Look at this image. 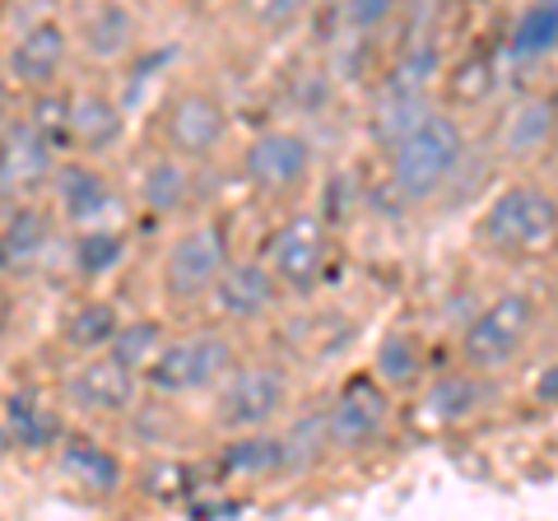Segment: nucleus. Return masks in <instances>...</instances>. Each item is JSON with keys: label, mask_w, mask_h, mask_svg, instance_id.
Segmentation results:
<instances>
[{"label": "nucleus", "mask_w": 558, "mask_h": 521, "mask_svg": "<svg viewBox=\"0 0 558 521\" xmlns=\"http://www.w3.org/2000/svg\"><path fill=\"white\" fill-rule=\"evenodd\" d=\"M465 126L451 112H428L414 126L387 145V178L391 191L410 205L433 201L438 191L457 178V168L465 159Z\"/></svg>", "instance_id": "nucleus-1"}, {"label": "nucleus", "mask_w": 558, "mask_h": 521, "mask_svg": "<svg viewBox=\"0 0 558 521\" xmlns=\"http://www.w3.org/2000/svg\"><path fill=\"white\" fill-rule=\"evenodd\" d=\"M480 247L502 260H526L554 247L558 238V196L539 182H512L484 205L475 223Z\"/></svg>", "instance_id": "nucleus-2"}, {"label": "nucleus", "mask_w": 558, "mask_h": 521, "mask_svg": "<svg viewBox=\"0 0 558 521\" xmlns=\"http://www.w3.org/2000/svg\"><path fill=\"white\" fill-rule=\"evenodd\" d=\"M535 322H539V312L526 289H508L498 299H488L465 322V331L457 340L461 368L484 373V377H498L502 368H512L526 354V344L535 340Z\"/></svg>", "instance_id": "nucleus-3"}, {"label": "nucleus", "mask_w": 558, "mask_h": 521, "mask_svg": "<svg viewBox=\"0 0 558 521\" xmlns=\"http://www.w3.org/2000/svg\"><path fill=\"white\" fill-rule=\"evenodd\" d=\"M233 368H238L233 340L209 326V331L168 340L159 359L145 368V387L154 396H196V391H215Z\"/></svg>", "instance_id": "nucleus-4"}, {"label": "nucleus", "mask_w": 558, "mask_h": 521, "mask_svg": "<svg viewBox=\"0 0 558 521\" xmlns=\"http://www.w3.org/2000/svg\"><path fill=\"white\" fill-rule=\"evenodd\" d=\"M229 238H223L219 223H191L178 238L168 242L163 266H159V289L163 303L172 307H196L209 303L223 266H229Z\"/></svg>", "instance_id": "nucleus-5"}, {"label": "nucleus", "mask_w": 558, "mask_h": 521, "mask_svg": "<svg viewBox=\"0 0 558 521\" xmlns=\"http://www.w3.org/2000/svg\"><path fill=\"white\" fill-rule=\"evenodd\" d=\"M289 410V377L275 363H238L215 387V424L223 433H256L270 428Z\"/></svg>", "instance_id": "nucleus-6"}, {"label": "nucleus", "mask_w": 558, "mask_h": 521, "mask_svg": "<svg viewBox=\"0 0 558 521\" xmlns=\"http://www.w3.org/2000/svg\"><path fill=\"white\" fill-rule=\"evenodd\" d=\"M229 141V108L209 89H178L159 112V145L186 163L215 159Z\"/></svg>", "instance_id": "nucleus-7"}, {"label": "nucleus", "mask_w": 558, "mask_h": 521, "mask_svg": "<svg viewBox=\"0 0 558 521\" xmlns=\"http://www.w3.org/2000/svg\"><path fill=\"white\" fill-rule=\"evenodd\" d=\"M266 260H270L275 280L284 284V293L312 299L330 266V233H326L322 215H293L279 223L266 242Z\"/></svg>", "instance_id": "nucleus-8"}, {"label": "nucleus", "mask_w": 558, "mask_h": 521, "mask_svg": "<svg viewBox=\"0 0 558 521\" xmlns=\"http://www.w3.org/2000/svg\"><path fill=\"white\" fill-rule=\"evenodd\" d=\"M242 178L256 196H293V191H303L307 178H312V145L307 135L299 131H284V126H270V131H256L247 145H242Z\"/></svg>", "instance_id": "nucleus-9"}, {"label": "nucleus", "mask_w": 558, "mask_h": 521, "mask_svg": "<svg viewBox=\"0 0 558 521\" xmlns=\"http://www.w3.org/2000/svg\"><path fill=\"white\" fill-rule=\"evenodd\" d=\"M391 420V396L387 381L377 373L373 377H349L336 391V401L326 405V443L340 457H354V451H368Z\"/></svg>", "instance_id": "nucleus-10"}, {"label": "nucleus", "mask_w": 558, "mask_h": 521, "mask_svg": "<svg viewBox=\"0 0 558 521\" xmlns=\"http://www.w3.org/2000/svg\"><path fill=\"white\" fill-rule=\"evenodd\" d=\"M140 377L135 368H126L117 354H80V363L65 373L61 381V401L75 414H94V420H117L126 414L140 396Z\"/></svg>", "instance_id": "nucleus-11"}, {"label": "nucleus", "mask_w": 558, "mask_h": 521, "mask_svg": "<svg viewBox=\"0 0 558 521\" xmlns=\"http://www.w3.org/2000/svg\"><path fill=\"white\" fill-rule=\"evenodd\" d=\"M0 141H5L0 145V182H5L0 191H5V201H33L38 191L51 186L61 154L43 141L28 117H5Z\"/></svg>", "instance_id": "nucleus-12"}, {"label": "nucleus", "mask_w": 558, "mask_h": 521, "mask_svg": "<svg viewBox=\"0 0 558 521\" xmlns=\"http://www.w3.org/2000/svg\"><path fill=\"white\" fill-rule=\"evenodd\" d=\"M70 57V28L61 20H33L20 28V38L5 47V80L28 94L57 89Z\"/></svg>", "instance_id": "nucleus-13"}, {"label": "nucleus", "mask_w": 558, "mask_h": 521, "mask_svg": "<svg viewBox=\"0 0 558 521\" xmlns=\"http://www.w3.org/2000/svg\"><path fill=\"white\" fill-rule=\"evenodd\" d=\"M51 210L65 229H94V223H108V215L117 210V191L108 182V172L94 168V159H61L57 178H51Z\"/></svg>", "instance_id": "nucleus-14"}, {"label": "nucleus", "mask_w": 558, "mask_h": 521, "mask_svg": "<svg viewBox=\"0 0 558 521\" xmlns=\"http://www.w3.org/2000/svg\"><path fill=\"white\" fill-rule=\"evenodd\" d=\"M279 293H284V284L275 280L270 260L247 256V260H229V266H223L215 293H209V307L233 326H252L279 307Z\"/></svg>", "instance_id": "nucleus-15"}, {"label": "nucleus", "mask_w": 558, "mask_h": 521, "mask_svg": "<svg viewBox=\"0 0 558 521\" xmlns=\"http://www.w3.org/2000/svg\"><path fill=\"white\" fill-rule=\"evenodd\" d=\"M51 461H57L61 484H70V489L84 498L102 502V498H117L126 489V461H121L112 447L89 438V433H65L57 451H51Z\"/></svg>", "instance_id": "nucleus-16"}, {"label": "nucleus", "mask_w": 558, "mask_h": 521, "mask_svg": "<svg viewBox=\"0 0 558 521\" xmlns=\"http://www.w3.org/2000/svg\"><path fill=\"white\" fill-rule=\"evenodd\" d=\"M65 438L57 405L38 391H10L5 405H0V443H5L10 457H47L57 451V443Z\"/></svg>", "instance_id": "nucleus-17"}, {"label": "nucleus", "mask_w": 558, "mask_h": 521, "mask_svg": "<svg viewBox=\"0 0 558 521\" xmlns=\"http://www.w3.org/2000/svg\"><path fill=\"white\" fill-rule=\"evenodd\" d=\"M57 210H43L33 201H5V223H0V252H5V275L10 280H28L33 270L47 266L51 256V233H57Z\"/></svg>", "instance_id": "nucleus-18"}, {"label": "nucleus", "mask_w": 558, "mask_h": 521, "mask_svg": "<svg viewBox=\"0 0 558 521\" xmlns=\"http://www.w3.org/2000/svg\"><path fill=\"white\" fill-rule=\"evenodd\" d=\"M70 135H75V154L102 159V154H112L126 141V108L102 89L70 94Z\"/></svg>", "instance_id": "nucleus-19"}, {"label": "nucleus", "mask_w": 558, "mask_h": 521, "mask_svg": "<svg viewBox=\"0 0 558 521\" xmlns=\"http://www.w3.org/2000/svg\"><path fill=\"white\" fill-rule=\"evenodd\" d=\"M293 471L289 433H229V443L219 447V475L223 480H275Z\"/></svg>", "instance_id": "nucleus-20"}, {"label": "nucleus", "mask_w": 558, "mask_h": 521, "mask_svg": "<svg viewBox=\"0 0 558 521\" xmlns=\"http://www.w3.org/2000/svg\"><path fill=\"white\" fill-rule=\"evenodd\" d=\"M554 135H558V108H554V98L531 94V98L512 102L508 117H502V126H498V154L508 163H531V159H539V154L554 145Z\"/></svg>", "instance_id": "nucleus-21"}, {"label": "nucleus", "mask_w": 558, "mask_h": 521, "mask_svg": "<svg viewBox=\"0 0 558 521\" xmlns=\"http://www.w3.org/2000/svg\"><path fill=\"white\" fill-rule=\"evenodd\" d=\"M75 38H80V47H84V57H89V61L117 65V61H126L135 51L140 20H135L131 5H121V0H94V5L84 10Z\"/></svg>", "instance_id": "nucleus-22"}, {"label": "nucleus", "mask_w": 558, "mask_h": 521, "mask_svg": "<svg viewBox=\"0 0 558 521\" xmlns=\"http://www.w3.org/2000/svg\"><path fill=\"white\" fill-rule=\"evenodd\" d=\"M117 331H121V312L108 299H80L61 322V340H65V350H75V354L112 350Z\"/></svg>", "instance_id": "nucleus-23"}, {"label": "nucleus", "mask_w": 558, "mask_h": 521, "mask_svg": "<svg viewBox=\"0 0 558 521\" xmlns=\"http://www.w3.org/2000/svg\"><path fill=\"white\" fill-rule=\"evenodd\" d=\"M480 405H484V373H470V368L438 377L424 391V401H418V410H424L428 424H461Z\"/></svg>", "instance_id": "nucleus-24"}, {"label": "nucleus", "mask_w": 558, "mask_h": 521, "mask_svg": "<svg viewBox=\"0 0 558 521\" xmlns=\"http://www.w3.org/2000/svg\"><path fill=\"white\" fill-rule=\"evenodd\" d=\"M191 196V178H186V159H178V154H159V159H149L145 172H140V205H145L149 215H178L182 205Z\"/></svg>", "instance_id": "nucleus-25"}, {"label": "nucleus", "mask_w": 558, "mask_h": 521, "mask_svg": "<svg viewBox=\"0 0 558 521\" xmlns=\"http://www.w3.org/2000/svg\"><path fill=\"white\" fill-rule=\"evenodd\" d=\"M131 256V238L117 223H94L75 233V270L80 280H108V275Z\"/></svg>", "instance_id": "nucleus-26"}, {"label": "nucleus", "mask_w": 558, "mask_h": 521, "mask_svg": "<svg viewBox=\"0 0 558 521\" xmlns=\"http://www.w3.org/2000/svg\"><path fill=\"white\" fill-rule=\"evenodd\" d=\"M373 368L391 391L396 387H414V381L424 377V350H418V340L410 331H391V336H381Z\"/></svg>", "instance_id": "nucleus-27"}, {"label": "nucleus", "mask_w": 558, "mask_h": 521, "mask_svg": "<svg viewBox=\"0 0 558 521\" xmlns=\"http://www.w3.org/2000/svg\"><path fill=\"white\" fill-rule=\"evenodd\" d=\"M554 47H558V0H535L512 24V51L535 61V57H549Z\"/></svg>", "instance_id": "nucleus-28"}, {"label": "nucleus", "mask_w": 558, "mask_h": 521, "mask_svg": "<svg viewBox=\"0 0 558 521\" xmlns=\"http://www.w3.org/2000/svg\"><path fill=\"white\" fill-rule=\"evenodd\" d=\"M24 117L38 126V135L57 154H75V135H70V94H61V89L33 94V108Z\"/></svg>", "instance_id": "nucleus-29"}, {"label": "nucleus", "mask_w": 558, "mask_h": 521, "mask_svg": "<svg viewBox=\"0 0 558 521\" xmlns=\"http://www.w3.org/2000/svg\"><path fill=\"white\" fill-rule=\"evenodd\" d=\"M163 344H168V336H163L159 322H121V331H117L108 354H117L126 368H135L140 377H145V368L159 359Z\"/></svg>", "instance_id": "nucleus-30"}, {"label": "nucleus", "mask_w": 558, "mask_h": 521, "mask_svg": "<svg viewBox=\"0 0 558 521\" xmlns=\"http://www.w3.org/2000/svg\"><path fill=\"white\" fill-rule=\"evenodd\" d=\"M312 0H238V14L247 20L260 38H279L307 14Z\"/></svg>", "instance_id": "nucleus-31"}, {"label": "nucleus", "mask_w": 558, "mask_h": 521, "mask_svg": "<svg viewBox=\"0 0 558 521\" xmlns=\"http://www.w3.org/2000/svg\"><path fill=\"white\" fill-rule=\"evenodd\" d=\"M400 0H340V14H344V28L349 33H377L381 24L396 14Z\"/></svg>", "instance_id": "nucleus-32"}]
</instances>
